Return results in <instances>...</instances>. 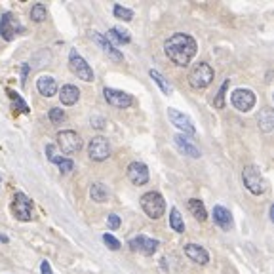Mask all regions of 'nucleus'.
<instances>
[{
  "instance_id": "obj_26",
  "label": "nucleus",
  "mask_w": 274,
  "mask_h": 274,
  "mask_svg": "<svg viewBox=\"0 0 274 274\" xmlns=\"http://www.w3.org/2000/svg\"><path fill=\"white\" fill-rule=\"evenodd\" d=\"M149 75H150V78H152V80H154V82H156V84L160 86V90H162L164 93H168V95L172 93V86H170V84H168V82L164 80V76L160 75L158 71H154V69H150V71H149Z\"/></svg>"
},
{
  "instance_id": "obj_2",
  "label": "nucleus",
  "mask_w": 274,
  "mask_h": 274,
  "mask_svg": "<svg viewBox=\"0 0 274 274\" xmlns=\"http://www.w3.org/2000/svg\"><path fill=\"white\" fill-rule=\"evenodd\" d=\"M141 208H143V212L147 213L150 219H160L164 212H166V202H164L160 192L150 190V192H145L141 196Z\"/></svg>"
},
{
  "instance_id": "obj_25",
  "label": "nucleus",
  "mask_w": 274,
  "mask_h": 274,
  "mask_svg": "<svg viewBox=\"0 0 274 274\" xmlns=\"http://www.w3.org/2000/svg\"><path fill=\"white\" fill-rule=\"evenodd\" d=\"M170 227L174 228L175 232H183V230H185L183 217H181V213H179L177 208H172V212H170Z\"/></svg>"
},
{
  "instance_id": "obj_18",
  "label": "nucleus",
  "mask_w": 274,
  "mask_h": 274,
  "mask_svg": "<svg viewBox=\"0 0 274 274\" xmlns=\"http://www.w3.org/2000/svg\"><path fill=\"white\" fill-rule=\"evenodd\" d=\"M37 90L44 95V97H53L57 93V84L53 80V76L42 75L37 80Z\"/></svg>"
},
{
  "instance_id": "obj_9",
  "label": "nucleus",
  "mask_w": 274,
  "mask_h": 274,
  "mask_svg": "<svg viewBox=\"0 0 274 274\" xmlns=\"http://www.w3.org/2000/svg\"><path fill=\"white\" fill-rule=\"evenodd\" d=\"M88 154H90V158L95 160V162L107 160V158L111 156V145H109V141L101 136L93 137V139L90 141V145H88Z\"/></svg>"
},
{
  "instance_id": "obj_20",
  "label": "nucleus",
  "mask_w": 274,
  "mask_h": 274,
  "mask_svg": "<svg viewBox=\"0 0 274 274\" xmlns=\"http://www.w3.org/2000/svg\"><path fill=\"white\" fill-rule=\"evenodd\" d=\"M46 150H48V158H50V162L55 164L61 172H73V170H75V162H73V160H69V158L57 156V154L53 152V147H51V145H48Z\"/></svg>"
},
{
  "instance_id": "obj_8",
  "label": "nucleus",
  "mask_w": 274,
  "mask_h": 274,
  "mask_svg": "<svg viewBox=\"0 0 274 274\" xmlns=\"http://www.w3.org/2000/svg\"><path fill=\"white\" fill-rule=\"evenodd\" d=\"M57 145L65 154H73L82 149V139L73 130H65V132L57 134Z\"/></svg>"
},
{
  "instance_id": "obj_12",
  "label": "nucleus",
  "mask_w": 274,
  "mask_h": 274,
  "mask_svg": "<svg viewBox=\"0 0 274 274\" xmlns=\"http://www.w3.org/2000/svg\"><path fill=\"white\" fill-rule=\"evenodd\" d=\"M158 240H152V238L145 236V234H137L136 238L130 240V248L139 253H145V255H152L156 249H158Z\"/></svg>"
},
{
  "instance_id": "obj_21",
  "label": "nucleus",
  "mask_w": 274,
  "mask_h": 274,
  "mask_svg": "<svg viewBox=\"0 0 274 274\" xmlns=\"http://www.w3.org/2000/svg\"><path fill=\"white\" fill-rule=\"evenodd\" d=\"M80 97V91H78V88L73 86V84H67V86L61 88V91H59V99H61L63 105H75L76 101Z\"/></svg>"
},
{
  "instance_id": "obj_32",
  "label": "nucleus",
  "mask_w": 274,
  "mask_h": 274,
  "mask_svg": "<svg viewBox=\"0 0 274 274\" xmlns=\"http://www.w3.org/2000/svg\"><path fill=\"white\" fill-rule=\"evenodd\" d=\"M103 242H105V244H107V248L112 249V251H116V249L120 248V242L112 236V234H103Z\"/></svg>"
},
{
  "instance_id": "obj_19",
  "label": "nucleus",
  "mask_w": 274,
  "mask_h": 274,
  "mask_svg": "<svg viewBox=\"0 0 274 274\" xmlns=\"http://www.w3.org/2000/svg\"><path fill=\"white\" fill-rule=\"evenodd\" d=\"M213 221L219 225L223 230H230L232 228V215L223 206H215L213 208Z\"/></svg>"
},
{
  "instance_id": "obj_16",
  "label": "nucleus",
  "mask_w": 274,
  "mask_h": 274,
  "mask_svg": "<svg viewBox=\"0 0 274 274\" xmlns=\"http://www.w3.org/2000/svg\"><path fill=\"white\" fill-rule=\"evenodd\" d=\"M185 255L190 261L198 263V265H206V263L210 261V253L202 246H198V244H187L185 246Z\"/></svg>"
},
{
  "instance_id": "obj_22",
  "label": "nucleus",
  "mask_w": 274,
  "mask_h": 274,
  "mask_svg": "<svg viewBox=\"0 0 274 274\" xmlns=\"http://www.w3.org/2000/svg\"><path fill=\"white\" fill-rule=\"evenodd\" d=\"M257 122H259V128H261L263 132H273L274 128V111L273 109H263L261 112H259V116H257Z\"/></svg>"
},
{
  "instance_id": "obj_23",
  "label": "nucleus",
  "mask_w": 274,
  "mask_h": 274,
  "mask_svg": "<svg viewBox=\"0 0 274 274\" xmlns=\"http://www.w3.org/2000/svg\"><path fill=\"white\" fill-rule=\"evenodd\" d=\"M188 212L192 213L198 221H206V217H208V212H206V208H204V204H202V200L198 198H190L188 200Z\"/></svg>"
},
{
  "instance_id": "obj_30",
  "label": "nucleus",
  "mask_w": 274,
  "mask_h": 274,
  "mask_svg": "<svg viewBox=\"0 0 274 274\" xmlns=\"http://www.w3.org/2000/svg\"><path fill=\"white\" fill-rule=\"evenodd\" d=\"M65 118H67V116H65V111H63V109H50V120L53 124H61Z\"/></svg>"
},
{
  "instance_id": "obj_29",
  "label": "nucleus",
  "mask_w": 274,
  "mask_h": 274,
  "mask_svg": "<svg viewBox=\"0 0 274 274\" xmlns=\"http://www.w3.org/2000/svg\"><path fill=\"white\" fill-rule=\"evenodd\" d=\"M114 15H116L118 19H122V21H132V19H134V12L128 10V8H124V6H120V4L114 6Z\"/></svg>"
},
{
  "instance_id": "obj_11",
  "label": "nucleus",
  "mask_w": 274,
  "mask_h": 274,
  "mask_svg": "<svg viewBox=\"0 0 274 274\" xmlns=\"http://www.w3.org/2000/svg\"><path fill=\"white\" fill-rule=\"evenodd\" d=\"M23 33V25L17 21V17H13L12 13H4L0 19V37L8 42H12L15 35Z\"/></svg>"
},
{
  "instance_id": "obj_13",
  "label": "nucleus",
  "mask_w": 274,
  "mask_h": 274,
  "mask_svg": "<svg viewBox=\"0 0 274 274\" xmlns=\"http://www.w3.org/2000/svg\"><path fill=\"white\" fill-rule=\"evenodd\" d=\"M168 116H170L172 124H174L175 128H179V130L183 132V136H185V134H188V136H194V134H196V128H194L192 120L188 118L187 114L175 111V109H168Z\"/></svg>"
},
{
  "instance_id": "obj_36",
  "label": "nucleus",
  "mask_w": 274,
  "mask_h": 274,
  "mask_svg": "<svg viewBox=\"0 0 274 274\" xmlns=\"http://www.w3.org/2000/svg\"><path fill=\"white\" fill-rule=\"evenodd\" d=\"M27 73H29V67H23V84H25V76H27Z\"/></svg>"
},
{
  "instance_id": "obj_1",
  "label": "nucleus",
  "mask_w": 274,
  "mask_h": 274,
  "mask_svg": "<svg viewBox=\"0 0 274 274\" xmlns=\"http://www.w3.org/2000/svg\"><path fill=\"white\" fill-rule=\"evenodd\" d=\"M164 51L168 59L177 67H187L196 53V40L185 33H175L164 44Z\"/></svg>"
},
{
  "instance_id": "obj_33",
  "label": "nucleus",
  "mask_w": 274,
  "mask_h": 274,
  "mask_svg": "<svg viewBox=\"0 0 274 274\" xmlns=\"http://www.w3.org/2000/svg\"><path fill=\"white\" fill-rule=\"evenodd\" d=\"M8 93H10V97H12V99L15 101V103H17L19 107H21V111H23V112H29V107H27V103H25L23 99H21V97H19V95H17L15 91H12V90H8Z\"/></svg>"
},
{
  "instance_id": "obj_28",
  "label": "nucleus",
  "mask_w": 274,
  "mask_h": 274,
  "mask_svg": "<svg viewBox=\"0 0 274 274\" xmlns=\"http://www.w3.org/2000/svg\"><path fill=\"white\" fill-rule=\"evenodd\" d=\"M109 37L114 38V40H118V42H122V44H130L132 42V37L128 35V31H120V29H111L109 31Z\"/></svg>"
},
{
  "instance_id": "obj_4",
  "label": "nucleus",
  "mask_w": 274,
  "mask_h": 274,
  "mask_svg": "<svg viewBox=\"0 0 274 274\" xmlns=\"http://www.w3.org/2000/svg\"><path fill=\"white\" fill-rule=\"evenodd\" d=\"M213 82V69L208 63H198L190 75H188V84L194 90H204Z\"/></svg>"
},
{
  "instance_id": "obj_15",
  "label": "nucleus",
  "mask_w": 274,
  "mask_h": 274,
  "mask_svg": "<svg viewBox=\"0 0 274 274\" xmlns=\"http://www.w3.org/2000/svg\"><path fill=\"white\" fill-rule=\"evenodd\" d=\"M90 38H91V40H93V42H95V44H97V46H99L105 53H109L114 61H122V53L116 50V48H114V46H112L111 42L103 37V35L95 33V31H91V33H90Z\"/></svg>"
},
{
  "instance_id": "obj_17",
  "label": "nucleus",
  "mask_w": 274,
  "mask_h": 274,
  "mask_svg": "<svg viewBox=\"0 0 274 274\" xmlns=\"http://www.w3.org/2000/svg\"><path fill=\"white\" fill-rule=\"evenodd\" d=\"M175 145L179 147V150H183L185 154H188V156H192V158H198L200 156V149L192 143V139H188L187 136H183V134H177V136L174 137Z\"/></svg>"
},
{
  "instance_id": "obj_34",
  "label": "nucleus",
  "mask_w": 274,
  "mask_h": 274,
  "mask_svg": "<svg viewBox=\"0 0 274 274\" xmlns=\"http://www.w3.org/2000/svg\"><path fill=\"white\" fill-rule=\"evenodd\" d=\"M109 227H111V230H116V228L120 227V217H118L116 213H111V215H109Z\"/></svg>"
},
{
  "instance_id": "obj_27",
  "label": "nucleus",
  "mask_w": 274,
  "mask_h": 274,
  "mask_svg": "<svg viewBox=\"0 0 274 274\" xmlns=\"http://www.w3.org/2000/svg\"><path fill=\"white\" fill-rule=\"evenodd\" d=\"M46 15H48V10H46V6H44V4H35V6L31 8V19H33V21H37V23L44 21V19H46Z\"/></svg>"
},
{
  "instance_id": "obj_7",
  "label": "nucleus",
  "mask_w": 274,
  "mask_h": 274,
  "mask_svg": "<svg viewBox=\"0 0 274 274\" xmlns=\"http://www.w3.org/2000/svg\"><path fill=\"white\" fill-rule=\"evenodd\" d=\"M230 103L240 112H248L255 105V93L251 90H248V88H238V90L232 91V95H230Z\"/></svg>"
},
{
  "instance_id": "obj_6",
  "label": "nucleus",
  "mask_w": 274,
  "mask_h": 274,
  "mask_svg": "<svg viewBox=\"0 0 274 274\" xmlns=\"http://www.w3.org/2000/svg\"><path fill=\"white\" fill-rule=\"evenodd\" d=\"M12 212L17 221H31V217H33V202H31V198L27 194H23V192H17L13 196Z\"/></svg>"
},
{
  "instance_id": "obj_14",
  "label": "nucleus",
  "mask_w": 274,
  "mask_h": 274,
  "mask_svg": "<svg viewBox=\"0 0 274 274\" xmlns=\"http://www.w3.org/2000/svg\"><path fill=\"white\" fill-rule=\"evenodd\" d=\"M128 179L134 185H137V187L147 185V181H149V168L143 162H132L128 166Z\"/></svg>"
},
{
  "instance_id": "obj_3",
  "label": "nucleus",
  "mask_w": 274,
  "mask_h": 274,
  "mask_svg": "<svg viewBox=\"0 0 274 274\" xmlns=\"http://www.w3.org/2000/svg\"><path fill=\"white\" fill-rule=\"evenodd\" d=\"M242 181H244L246 188H248L251 194H255V196H259V194H263V192L267 190L265 177L261 175L259 168H255V166L244 168V172H242Z\"/></svg>"
},
{
  "instance_id": "obj_10",
  "label": "nucleus",
  "mask_w": 274,
  "mask_h": 274,
  "mask_svg": "<svg viewBox=\"0 0 274 274\" xmlns=\"http://www.w3.org/2000/svg\"><path fill=\"white\" fill-rule=\"evenodd\" d=\"M103 97L111 107H116V109H128V107L134 105V97L130 93L114 90V88H105L103 90Z\"/></svg>"
},
{
  "instance_id": "obj_35",
  "label": "nucleus",
  "mask_w": 274,
  "mask_h": 274,
  "mask_svg": "<svg viewBox=\"0 0 274 274\" xmlns=\"http://www.w3.org/2000/svg\"><path fill=\"white\" fill-rule=\"evenodd\" d=\"M40 273L42 274H53L51 273V267L48 261H42V265H40Z\"/></svg>"
},
{
  "instance_id": "obj_24",
  "label": "nucleus",
  "mask_w": 274,
  "mask_h": 274,
  "mask_svg": "<svg viewBox=\"0 0 274 274\" xmlns=\"http://www.w3.org/2000/svg\"><path fill=\"white\" fill-rule=\"evenodd\" d=\"M90 196L91 200H95V202H107L109 200V192H107V188L103 183H93L91 188H90Z\"/></svg>"
},
{
  "instance_id": "obj_5",
  "label": "nucleus",
  "mask_w": 274,
  "mask_h": 274,
  "mask_svg": "<svg viewBox=\"0 0 274 274\" xmlns=\"http://www.w3.org/2000/svg\"><path fill=\"white\" fill-rule=\"evenodd\" d=\"M69 69H71V73H73L76 78H80V80H84V82H91V80H93V71H91V67L88 65L86 59H84L76 50H71V53H69Z\"/></svg>"
},
{
  "instance_id": "obj_31",
  "label": "nucleus",
  "mask_w": 274,
  "mask_h": 274,
  "mask_svg": "<svg viewBox=\"0 0 274 274\" xmlns=\"http://www.w3.org/2000/svg\"><path fill=\"white\" fill-rule=\"evenodd\" d=\"M227 90H228V80H225V82H223V86H221V90H219V93H217V99L213 101L217 109H223V105H225L223 99H225V93H227Z\"/></svg>"
}]
</instances>
